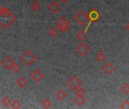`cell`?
<instances>
[{
    "mask_svg": "<svg viewBox=\"0 0 129 109\" xmlns=\"http://www.w3.org/2000/svg\"><path fill=\"white\" fill-rule=\"evenodd\" d=\"M15 61L9 56L8 55L2 61V64L4 68H5L6 70H11L14 64Z\"/></svg>",
    "mask_w": 129,
    "mask_h": 109,
    "instance_id": "cell-9",
    "label": "cell"
},
{
    "mask_svg": "<svg viewBox=\"0 0 129 109\" xmlns=\"http://www.w3.org/2000/svg\"><path fill=\"white\" fill-rule=\"evenodd\" d=\"M121 91L124 94H128L129 93V84L128 83H125L124 85L121 87Z\"/></svg>",
    "mask_w": 129,
    "mask_h": 109,
    "instance_id": "cell-22",
    "label": "cell"
},
{
    "mask_svg": "<svg viewBox=\"0 0 129 109\" xmlns=\"http://www.w3.org/2000/svg\"><path fill=\"white\" fill-rule=\"evenodd\" d=\"M125 29H126V30H127L129 32V23H128V24H126V26H125Z\"/></svg>",
    "mask_w": 129,
    "mask_h": 109,
    "instance_id": "cell-26",
    "label": "cell"
},
{
    "mask_svg": "<svg viewBox=\"0 0 129 109\" xmlns=\"http://www.w3.org/2000/svg\"><path fill=\"white\" fill-rule=\"evenodd\" d=\"M30 8H32V10H33V11H39L40 8H41V5H40V3H39L38 1H34V2L31 4Z\"/></svg>",
    "mask_w": 129,
    "mask_h": 109,
    "instance_id": "cell-16",
    "label": "cell"
},
{
    "mask_svg": "<svg viewBox=\"0 0 129 109\" xmlns=\"http://www.w3.org/2000/svg\"><path fill=\"white\" fill-rule=\"evenodd\" d=\"M57 27L61 32H66L70 27V21L66 17H61L56 23Z\"/></svg>",
    "mask_w": 129,
    "mask_h": 109,
    "instance_id": "cell-4",
    "label": "cell"
},
{
    "mask_svg": "<svg viewBox=\"0 0 129 109\" xmlns=\"http://www.w3.org/2000/svg\"><path fill=\"white\" fill-rule=\"evenodd\" d=\"M74 19L79 25L83 26L88 20V14H86L83 11H79L74 16Z\"/></svg>",
    "mask_w": 129,
    "mask_h": 109,
    "instance_id": "cell-5",
    "label": "cell"
},
{
    "mask_svg": "<svg viewBox=\"0 0 129 109\" xmlns=\"http://www.w3.org/2000/svg\"><path fill=\"white\" fill-rule=\"evenodd\" d=\"M11 105L13 108L14 109H18L22 107V104L18 101V100H14L11 103Z\"/></svg>",
    "mask_w": 129,
    "mask_h": 109,
    "instance_id": "cell-19",
    "label": "cell"
},
{
    "mask_svg": "<svg viewBox=\"0 0 129 109\" xmlns=\"http://www.w3.org/2000/svg\"><path fill=\"white\" fill-rule=\"evenodd\" d=\"M76 37L79 40H80L81 42L84 41L86 38V32L84 30H80L76 34Z\"/></svg>",
    "mask_w": 129,
    "mask_h": 109,
    "instance_id": "cell-17",
    "label": "cell"
},
{
    "mask_svg": "<svg viewBox=\"0 0 129 109\" xmlns=\"http://www.w3.org/2000/svg\"><path fill=\"white\" fill-rule=\"evenodd\" d=\"M2 8H3V7L0 5V13L2 12Z\"/></svg>",
    "mask_w": 129,
    "mask_h": 109,
    "instance_id": "cell-28",
    "label": "cell"
},
{
    "mask_svg": "<svg viewBox=\"0 0 129 109\" xmlns=\"http://www.w3.org/2000/svg\"><path fill=\"white\" fill-rule=\"evenodd\" d=\"M21 68H21V66L20 65V64L15 62L11 70H12L13 72H14V73H18V72L21 70Z\"/></svg>",
    "mask_w": 129,
    "mask_h": 109,
    "instance_id": "cell-23",
    "label": "cell"
},
{
    "mask_svg": "<svg viewBox=\"0 0 129 109\" xmlns=\"http://www.w3.org/2000/svg\"><path fill=\"white\" fill-rule=\"evenodd\" d=\"M74 102L79 105V106H82L85 102H86V99L84 98V96H77L75 99H74Z\"/></svg>",
    "mask_w": 129,
    "mask_h": 109,
    "instance_id": "cell-13",
    "label": "cell"
},
{
    "mask_svg": "<svg viewBox=\"0 0 129 109\" xmlns=\"http://www.w3.org/2000/svg\"><path fill=\"white\" fill-rule=\"evenodd\" d=\"M15 20L16 17L13 15L7 8H3L0 13V26L5 30H8Z\"/></svg>",
    "mask_w": 129,
    "mask_h": 109,
    "instance_id": "cell-1",
    "label": "cell"
},
{
    "mask_svg": "<svg viewBox=\"0 0 129 109\" xmlns=\"http://www.w3.org/2000/svg\"><path fill=\"white\" fill-rule=\"evenodd\" d=\"M55 96H56V98H57L58 100L63 101V99H65V98H67V94L63 90H59L58 92H57Z\"/></svg>",
    "mask_w": 129,
    "mask_h": 109,
    "instance_id": "cell-14",
    "label": "cell"
},
{
    "mask_svg": "<svg viewBox=\"0 0 129 109\" xmlns=\"http://www.w3.org/2000/svg\"><path fill=\"white\" fill-rule=\"evenodd\" d=\"M120 108L122 109H129V102L128 101H125L121 105Z\"/></svg>",
    "mask_w": 129,
    "mask_h": 109,
    "instance_id": "cell-25",
    "label": "cell"
},
{
    "mask_svg": "<svg viewBox=\"0 0 129 109\" xmlns=\"http://www.w3.org/2000/svg\"><path fill=\"white\" fill-rule=\"evenodd\" d=\"M102 70H103V71H104L105 74H111L114 71L115 67H114L111 63L108 62V63L105 64L102 67Z\"/></svg>",
    "mask_w": 129,
    "mask_h": 109,
    "instance_id": "cell-11",
    "label": "cell"
},
{
    "mask_svg": "<svg viewBox=\"0 0 129 109\" xmlns=\"http://www.w3.org/2000/svg\"><path fill=\"white\" fill-rule=\"evenodd\" d=\"M48 11H49L51 14H55L56 13H57V12L60 10V5H59L57 2L54 1V2H52L48 5Z\"/></svg>",
    "mask_w": 129,
    "mask_h": 109,
    "instance_id": "cell-10",
    "label": "cell"
},
{
    "mask_svg": "<svg viewBox=\"0 0 129 109\" xmlns=\"http://www.w3.org/2000/svg\"><path fill=\"white\" fill-rule=\"evenodd\" d=\"M82 81L79 78H78L77 76L73 75L68 81H67V85L70 87L71 90H76L82 86Z\"/></svg>",
    "mask_w": 129,
    "mask_h": 109,
    "instance_id": "cell-3",
    "label": "cell"
},
{
    "mask_svg": "<svg viewBox=\"0 0 129 109\" xmlns=\"http://www.w3.org/2000/svg\"><path fill=\"white\" fill-rule=\"evenodd\" d=\"M76 52L81 56H85L90 52V47L84 42H81L76 49Z\"/></svg>",
    "mask_w": 129,
    "mask_h": 109,
    "instance_id": "cell-6",
    "label": "cell"
},
{
    "mask_svg": "<svg viewBox=\"0 0 129 109\" xmlns=\"http://www.w3.org/2000/svg\"><path fill=\"white\" fill-rule=\"evenodd\" d=\"M76 95L77 96H84L85 94H86V91H85V89H83V88H82V87H79L78 90H76Z\"/></svg>",
    "mask_w": 129,
    "mask_h": 109,
    "instance_id": "cell-24",
    "label": "cell"
},
{
    "mask_svg": "<svg viewBox=\"0 0 129 109\" xmlns=\"http://www.w3.org/2000/svg\"><path fill=\"white\" fill-rule=\"evenodd\" d=\"M36 60V57L29 50H26L20 57L21 62L26 67L31 66Z\"/></svg>",
    "mask_w": 129,
    "mask_h": 109,
    "instance_id": "cell-2",
    "label": "cell"
},
{
    "mask_svg": "<svg viewBox=\"0 0 129 109\" xmlns=\"http://www.w3.org/2000/svg\"><path fill=\"white\" fill-rule=\"evenodd\" d=\"M88 20H89V23H88V27L86 28V30L88 28V27L90 26V24L92 23V22H96L100 17H101V14L100 13L96 10V9H93L91 10L89 14H88Z\"/></svg>",
    "mask_w": 129,
    "mask_h": 109,
    "instance_id": "cell-8",
    "label": "cell"
},
{
    "mask_svg": "<svg viewBox=\"0 0 129 109\" xmlns=\"http://www.w3.org/2000/svg\"><path fill=\"white\" fill-rule=\"evenodd\" d=\"M1 102H2V104L4 106H8V105H11V99H10L8 96H5V97H4V98L1 100Z\"/></svg>",
    "mask_w": 129,
    "mask_h": 109,
    "instance_id": "cell-20",
    "label": "cell"
},
{
    "mask_svg": "<svg viewBox=\"0 0 129 109\" xmlns=\"http://www.w3.org/2000/svg\"><path fill=\"white\" fill-rule=\"evenodd\" d=\"M27 83H28V82H27V80H26V78L24 77H19V78L17 79V82H16L17 85L20 89L24 88V87L27 85Z\"/></svg>",
    "mask_w": 129,
    "mask_h": 109,
    "instance_id": "cell-12",
    "label": "cell"
},
{
    "mask_svg": "<svg viewBox=\"0 0 129 109\" xmlns=\"http://www.w3.org/2000/svg\"><path fill=\"white\" fill-rule=\"evenodd\" d=\"M48 32L49 36H51V37H56L57 35L58 34V30H57V28H56L55 27H54V26L51 27L48 29Z\"/></svg>",
    "mask_w": 129,
    "mask_h": 109,
    "instance_id": "cell-15",
    "label": "cell"
},
{
    "mask_svg": "<svg viewBox=\"0 0 129 109\" xmlns=\"http://www.w3.org/2000/svg\"><path fill=\"white\" fill-rule=\"evenodd\" d=\"M60 1H61L63 3H67V2L68 1H70V0H60Z\"/></svg>",
    "mask_w": 129,
    "mask_h": 109,
    "instance_id": "cell-27",
    "label": "cell"
},
{
    "mask_svg": "<svg viewBox=\"0 0 129 109\" xmlns=\"http://www.w3.org/2000/svg\"><path fill=\"white\" fill-rule=\"evenodd\" d=\"M31 77H32V79L33 80L34 82L39 83L44 79L45 74H43V72L42 71H40L39 68H37V69H36V70H34L33 71V73L31 74Z\"/></svg>",
    "mask_w": 129,
    "mask_h": 109,
    "instance_id": "cell-7",
    "label": "cell"
},
{
    "mask_svg": "<svg viewBox=\"0 0 129 109\" xmlns=\"http://www.w3.org/2000/svg\"><path fill=\"white\" fill-rule=\"evenodd\" d=\"M42 107L43 108H50L51 107V101L49 100V99H45L43 102H42Z\"/></svg>",
    "mask_w": 129,
    "mask_h": 109,
    "instance_id": "cell-21",
    "label": "cell"
},
{
    "mask_svg": "<svg viewBox=\"0 0 129 109\" xmlns=\"http://www.w3.org/2000/svg\"><path fill=\"white\" fill-rule=\"evenodd\" d=\"M107 56L103 52H100L98 54H97V55L95 56V59L98 61H100V62H103L105 59H106Z\"/></svg>",
    "mask_w": 129,
    "mask_h": 109,
    "instance_id": "cell-18",
    "label": "cell"
}]
</instances>
